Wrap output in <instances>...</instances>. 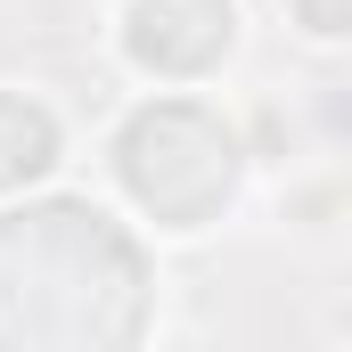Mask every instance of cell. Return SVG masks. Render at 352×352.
Instances as JSON below:
<instances>
[]
</instances>
